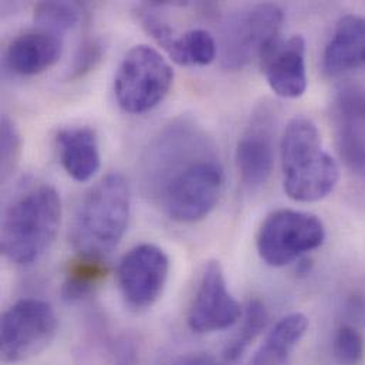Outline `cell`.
<instances>
[{
    "instance_id": "cell-17",
    "label": "cell",
    "mask_w": 365,
    "mask_h": 365,
    "mask_svg": "<svg viewBox=\"0 0 365 365\" xmlns=\"http://www.w3.org/2000/svg\"><path fill=\"white\" fill-rule=\"evenodd\" d=\"M269 323V312L259 300H249L243 314L239 330L232 336L223 349V360L226 363H236L249 350L252 343L266 329Z\"/></svg>"
},
{
    "instance_id": "cell-8",
    "label": "cell",
    "mask_w": 365,
    "mask_h": 365,
    "mask_svg": "<svg viewBox=\"0 0 365 365\" xmlns=\"http://www.w3.org/2000/svg\"><path fill=\"white\" fill-rule=\"evenodd\" d=\"M57 330V316L47 302L19 300L1 317V360L14 364L40 354L51 344Z\"/></svg>"
},
{
    "instance_id": "cell-2",
    "label": "cell",
    "mask_w": 365,
    "mask_h": 365,
    "mask_svg": "<svg viewBox=\"0 0 365 365\" xmlns=\"http://www.w3.org/2000/svg\"><path fill=\"white\" fill-rule=\"evenodd\" d=\"M61 217V200L53 186H29L4 210L0 240L3 256L19 266L36 263L54 243Z\"/></svg>"
},
{
    "instance_id": "cell-16",
    "label": "cell",
    "mask_w": 365,
    "mask_h": 365,
    "mask_svg": "<svg viewBox=\"0 0 365 365\" xmlns=\"http://www.w3.org/2000/svg\"><path fill=\"white\" fill-rule=\"evenodd\" d=\"M309 330V319L293 313L276 323L249 365H284Z\"/></svg>"
},
{
    "instance_id": "cell-5",
    "label": "cell",
    "mask_w": 365,
    "mask_h": 365,
    "mask_svg": "<svg viewBox=\"0 0 365 365\" xmlns=\"http://www.w3.org/2000/svg\"><path fill=\"white\" fill-rule=\"evenodd\" d=\"M283 11L273 3L255 4L232 14L222 31L220 64L240 70L255 60H263L280 41Z\"/></svg>"
},
{
    "instance_id": "cell-26",
    "label": "cell",
    "mask_w": 365,
    "mask_h": 365,
    "mask_svg": "<svg viewBox=\"0 0 365 365\" xmlns=\"http://www.w3.org/2000/svg\"><path fill=\"white\" fill-rule=\"evenodd\" d=\"M171 365H226L206 353H189L175 359Z\"/></svg>"
},
{
    "instance_id": "cell-23",
    "label": "cell",
    "mask_w": 365,
    "mask_h": 365,
    "mask_svg": "<svg viewBox=\"0 0 365 365\" xmlns=\"http://www.w3.org/2000/svg\"><path fill=\"white\" fill-rule=\"evenodd\" d=\"M21 154V138L16 124L7 117H1L0 123V165L1 180L6 181L14 171Z\"/></svg>"
},
{
    "instance_id": "cell-15",
    "label": "cell",
    "mask_w": 365,
    "mask_h": 365,
    "mask_svg": "<svg viewBox=\"0 0 365 365\" xmlns=\"http://www.w3.org/2000/svg\"><path fill=\"white\" fill-rule=\"evenodd\" d=\"M56 143L60 163L74 181L87 182L98 173L101 155L98 138L93 128H64L57 134Z\"/></svg>"
},
{
    "instance_id": "cell-19",
    "label": "cell",
    "mask_w": 365,
    "mask_h": 365,
    "mask_svg": "<svg viewBox=\"0 0 365 365\" xmlns=\"http://www.w3.org/2000/svg\"><path fill=\"white\" fill-rule=\"evenodd\" d=\"M107 274V266L101 259L78 256L68 264L63 296L66 300H80L88 296Z\"/></svg>"
},
{
    "instance_id": "cell-10",
    "label": "cell",
    "mask_w": 365,
    "mask_h": 365,
    "mask_svg": "<svg viewBox=\"0 0 365 365\" xmlns=\"http://www.w3.org/2000/svg\"><path fill=\"white\" fill-rule=\"evenodd\" d=\"M243 314L240 303L230 294L217 260L206 263L187 314L193 333L207 334L230 329Z\"/></svg>"
},
{
    "instance_id": "cell-9",
    "label": "cell",
    "mask_w": 365,
    "mask_h": 365,
    "mask_svg": "<svg viewBox=\"0 0 365 365\" xmlns=\"http://www.w3.org/2000/svg\"><path fill=\"white\" fill-rule=\"evenodd\" d=\"M170 276L167 253L151 243L133 247L121 259L117 269L120 292L134 310L153 307L164 293Z\"/></svg>"
},
{
    "instance_id": "cell-6",
    "label": "cell",
    "mask_w": 365,
    "mask_h": 365,
    "mask_svg": "<svg viewBox=\"0 0 365 365\" xmlns=\"http://www.w3.org/2000/svg\"><path fill=\"white\" fill-rule=\"evenodd\" d=\"M174 81L171 64L154 47L140 44L123 58L114 83L120 107L130 114L155 108L170 93Z\"/></svg>"
},
{
    "instance_id": "cell-20",
    "label": "cell",
    "mask_w": 365,
    "mask_h": 365,
    "mask_svg": "<svg viewBox=\"0 0 365 365\" xmlns=\"http://www.w3.org/2000/svg\"><path fill=\"white\" fill-rule=\"evenodd\" d=\"M217 46L212 34L203 29H193L177 37L170 48V57L181 66H206L216 57Z\"/></svg>"
},
{
    "instance_id": "cell-21",
    "label": "cell",
    "mask_w": 365,
    "mask_h": 365,
    "mask_svg": "<svg viewBox=\"0 0 365 365\" xmlns=\"http://www.w3.org/2000/svg\"><path fill=\"white\" fill-rule=\"evenodd\" d=\"M80 19V9L70 1H43L34 9L37 29L61 36L73 29Z\"/></svg>"
},
{
    "instance_id": "cell-14",
    "label": "cell",
    "mask_w": 365,
    "mask_h": 365,
    "mask_svg": "<svg viewBox=\"0 0 365 365\" xmlns=\"http://www.w3.org/2000/svg\"><path fill=\"white\" fill-rule=\"evenodd\" d=\"M365 64V17L347 14L336 26L326 46L323 68L329 76H340Z\"/></svg>"
},
{
    "instance_id": "cell-25",
    "label": "cell",
    "mask_w": 365,
    "mask_h": 365,
    "mask_svg": "<svg viewBox=\"0 0 365 365\" xmlns=\"http://www.w3.org/2000/svg\"><path fill=\"white\" fill-rule=\"evenodd\" d=\"M103 57V44L98 40L86 41L77 51L71 67V78H78L91 71Z\"/></svg>"
},
{
    "instance_id": "cell-18",
    "label": "cell",
    "mask_w": 365,
    "mask_h": 365,
    "mask_svg": "<svg viewBox=\"0 0 365 365\" xmlns=\"http://www.w3.org/2000/svg\"><path fill=\"white\" fill-rule=\"evenodd\" d=\"M336 145L344 165L365 182V123L336 117Z\"/></svg>"
},
{
    "instance_id": "cell-3",
    "label": "cell",
    "mask_w": 365,
    "mask_h": 365,
    "mask_svg": "<svg viewBox=\"0 0 365 365\" xmlns=\"http://www.w3.org/2000/svg\"><path fill=\"white\" fill-rule=\"evenodd\" d=\"M131 213V193L125 178L110 174L83 197L70 230L78 256L104 260L123 240Z\"/></svg>"
},
{
    "instance_id": "cell-1",
    "label": "cell",
    "mask_w": 365,
    "mask_h": 365,
    "mask_svg": "<svg viewBox=\"0 0 365 365\" xmlns=\"http://www.w3.org/2000/svg\"><path fill=\"white\" fill-rule=\"evenodd\" d=\"M144 163L145 182L170 219L193 223L216 207L225 171L210 140L193 124L164 130Z\"/></svg>"
},
{
    "instance_id": "cell-4",
    "label": "cell",
    "mask_w": 365,
    "mask_h": 365,
    "mask_svg": "<svg viewBox=\"0 0 365 365\" xmlns=\"http://www.w3.org/2000/svg\"><path fill=\"white\" fill-rule=\"evenodd\" d=\"M284 190L293 200L317 202L339 182V167L324 151L316 124L306 117L289 121L280 143Z\"/></svg>"
},
{
    "instance_id": "cell-13",
    "label": "cell",
    "mask_w": 365,
    "mask_h": 365,
    "mask_svg": "<svg viewBox=\"0 0 365 365\" xmlns=\"http://www.w3.org/2000/svg\"><path fill=\"white\" fill-rule=\"evenodd\" d=\"M63 53L61 36L30 30L17 36L6 50V66L19 76H36L53 67Z\"/></svg>"
},
{
    "instance_id": "cell-22",
    "label": "cell",
    "mask_w": 365,
    "mask_h": 365,
    "mask_svg": "<svg viewBox=\"0 0 365 365\" xmlns=\"http://www.w3.org/2000/svg\"><path fill=\"white\" fill-rule=\"evenodd\" d=\"M333 353L341 365H359L364 359V340L353 326H341L334 336Z\"/></svg>"
},
{
    "instance_id": "cell-11",
    "label": "cell",
    "mask_w": 365,
    "mask_h": 365,
    "mask_svg": "<svg viewBox=\"0 0 365 365\" xmlns=\"http://www.w3.org/2000/svg\"><path fill=\"white\" fill-rule=\"evenodd\" d=\"M274 113L260 106L236 147V165L240 180L250 189L269 181L274 165Z\"/></svg>"
},
{
    "instance_id": "cell-24",
    "label": "cell",
    "mask_w": 365,
    "mask_h": 365,
    "mask_svg": "<svg viewBox=\"0 0 365 365\" xmlns=\"http://www.w3.org/2000/svg\"><path fill=\"white\" fill-rule=\"evenodd\" d=\"M337 118L365 123V87L360 84L343 86L334 100Z\"/></svg>"
},
{
    "instance_id": "cell-12",
    "label": "cell",
    "mask_w": 365,
    "mask_h": 365,
    "mask_svg": "<svg viewBox=\"0 0 365 365\" xmlns=\"http://www.w3.org/2000/svg\"><path fill=\"white\" fill-rule=\"evenodd\" d=\"M262 61L266 80L279 97L299 98L306 93V41L302 36L280 40Z\"/></svg>"
},
{
    "instance_id": "cell-7",
    "label": "cell",
    "mask_w": 365,
    "mask_h": 365,
    "mask_svg": "<svg viewBox=\"0 0 365 365\" xmlns=\"http://www.w3.org/2000/svg\"><path fill=\"white\" fill-rule=\"evenodd\" d=\"M324 240L326 229L316 215L280 209L264 219L256 245L264 263L272 267H283L320 247Z\"/></svg>"
}]
</instances>
